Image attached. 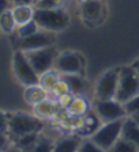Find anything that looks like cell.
Returning <instances> with one entry per match:
<instances>
[{
	"instance_id": "1",
	"label": "cell",
	"mask_w": 139,
	"mask_h": 152,
	"mask_svg": "<svg viewBox=\"0 0 139 152\" xmlns=\"http://www.w3.org/2000/svg\"><path fill=\"white\" fill-rule=\"evenodd\" d=\"M44 121L35 117L34 114L15 113L8 115V132L15 139H19L26 134L42 132Z\"/></svg>"
},
{
	"instance_id": "2",
	"label": "cell",
	"mask_w": 139,
	"mask_h": 152,
	"mask_svg": "<svg viewBox=\"0 0 139 152\" xmlns=\"http://www.w3.org/2000/svg\"><path fill=\"white\" fill-rule=\"evenodd\" d=\"M34 20L38 23L40 28H42V30L57 33L68 27L70 15L67 14V11L64 8H56V10L35 8Z\"/></svg>"
},
{
	"instance_id": "3",
	"label": "cell",
	"mask_w": 139,
	"mask_h": 152,
	"mask_svg": "<svg viewBox=\"0 0 139 152\" xmlns=\"http://www.w3.org/2000/svg\"><path fill=\"white\" fill-rule=\"evenodd\" d=\"M139 94V76L130 66H121L119 72L116 101L126 103Z\"/></svg>"
},
{
	"instance_id": "4",
	"label": "cell",
	"mask_w": 139,
	"mask_h": 152,
	"mask_svg": "<svg viewBox=\"0 0 139 152\" xmlns=\"http://www.w3.org/2000/svg\"><path fill=\"white\" fill-rule=\"evenodd\" d=\"M123 120H116L112 122H105L101 125V128L89 139L94 141L97 145L104 148L105 151H111L115 142L121 137V129H123Z\"/></svg>"
},
{
	"instance_id": "5",
	"label": "cell",
	"mask_w": 139,
	"mask_h": 152,
	"mask_svg": "<svg viewBox=\"0 0 139 152\" xmlns=\"http://www.w3.org/2000/svg\"><path fill=\"white\" fill-rule=\"evenodd\" d=\"M13 69L16 76V79L22 83L23 86L38 84V82H40V75L35 72V69L33 68L32 64H30L26 53L22 50H19V49L14 53Z\"/></svg>"
},
{
	"instance_id": "6",
	"label": "cell",
	"mask_w": 139,
	"mask_h": 152,
	"mask_svg": "<svg viewBox=\"0 0 139 152\" xmlns=\"http://www.w3.org/2000/svg\"><path fill=\"white\" fill-rule=\"evenodd\" d=\"M25 53L38 75L52 69L53 65L56 64L57 56H59V52H57V49L55 46L42 48V49L25 52Z\"/></svg>"
},
{
	"instance_id": "7",
	"label": "cell",
	"mask_w": 139,
	"mask_h": 152,
	"mask_svg": "<svg viewBox=\"0 0 139 152\" xmlns=\"http://www.w3.org/2000/svg\"><path fill=\"white\" fill-rule=\"evenodd\" d=\"M93 110L95 111L98 117L101 118L102 122H112L116 120H123L126 118L127 114L124 104L116 99H97L93 106Z\"/></svg>"
},
{
	"instance_id": "8",
	"label": "cell",
	"mask_w": 139,
	"mask_h": 152,
	"mask_svg": "<svg viewBox=\"0 0 139 152\" xmlns=\"http://www.w3.org/2000/svg\"><path fill=\"white\" fill-rule=\"evenodd\" d=\"M119 72L120 68L111 69L104 72L100 79L97 80L94 87L95 99H115L117 92V84H119Z\"/></svg>"
},
{
	"instance_id": "9",
	"label": "cell",
	"mask_w": 139,
	"mask_h": 152,
	"mask_svg": "<svg viewBox=\"0 0 139 152\" xmlns=\"http://www.w3.org/2000/svg\"><path fill=\"white\" fill-rule=\"evenodd\" d=\"M55 65L61 75H83L85 60L78 52L66 50L59 53Z\"/></svg>"
},
{
	"instance_id": "10",
	"label": "cell",
	"mask_w": 139,
	"mask_h": 152,
	"mask_svg": "<svg viewBox=\"0 0 139 152\" xmlns=\"http://www.w3.org/2000/svg\"><path fill=\"white\" fill-rule=\"evenodd\" d=\"M56 42V37L52 31H47V30H38L37 33L29 35L25 38H19L18 41V49L22 52H30V50H37V49H42V48L53 46Z\"/></svg>"
},
{
	"instance_id": "11",
	"label": "cell",
	"mask_w": 139,
	"mask_h": 152,
	"mask_svg": "<svg viewBox=\"0 0 139 152\" xmlns=\"http://www.w3.org/2000/svg\"><path fill=\"white\" fill-rule=\"evenodd\" d=\"M79 11L86 23L100 25L105 18V7L101 0H83Z\"/></svg>"
},
{
	"instance_id": "12",
	"label": "cell",
	"mask_w": 139,
	"mask_h": 152,
	"mask_svg": "<svg viewBox=\"0 0 139 152\" xmlns=\"http://www.w3.org/2000/svg\"><path fill=\"white\" fill-rule=\"evenodd\" d=\"M60 106L57 103L56 99L53 98H47L42 102L37 103L33 106V113L35 117H38L42 121H53L56 118L57 113L60 111Z\"/></svg>"
},
{
	"instance_id": "13",
	"label": "cell",
	"mask_w": 139,
	"mask_h": 152,
	"mask_svg": "<svg viewBox=\"0 0 139 152\" xmlns=\"http://www.w3.org/2000/svg\"><path fill=\"white\" fill-rule=\"evenodd\" d=\"M102 124L104 122H102L101 118L95 114V111L90 110L87 114L83 115L82 124H81L79 129L76 130V134L81 136L82 139H89V137H92L93 134L101 128Z\"/></svg>"
},
{
	"instance_id": "14",
	"label": "cell",
	"mask_w": 139,
	"mask_h": 152,
	"mask_svg": "<svg viewBox=\"0 0 139 152\" xmlns=\"http://www.w3.org/2000/svg\"><path fill=\"white\" fill-rule=\"evenodd\" d=\"M82 137L78 134H68V136H61L55 141L53 152H78L79 147L82 144Z\"/></svg>"
},
{
	"instance_id": "15",
	"label": "cell",
	"mask_w": 139,
	"mask_h": 152,
	"mask_svg": "<svg viewBox=\"0 0 139 152\" xmlns=\"http://www.w3.org/2000/svg\"><path fill=\"white\" fill-rule=\"evenodd\" d=\"M23 98H25L26 103H29L30 106H35L44 99L49 98V92L45 88H42L40 84L26 86L25 92H23Z\"/></svg>"
},
{
	"instance_id": "16",
	"label": "cell",
	"mask_w": 139,
	"mask_h": 152,
	"mask_svg": "<svg viewBox=\"0 0 139 152\" xmlns=\"http://www.w3.org/2000/svg\"><path fill=\"white\" fill-rule=\"evenodd\" d=\"M121 137L132 141L139 147V125L135 122L131 115H127L123 121V129H121Z\"/></svg>"
},
{
	"instance_id": "17",
	"label": "cell",
	"mask_w": 139,
	"mask_h": 152,
	"mask_svg": "<svg viewBox=\"0 0 139 152\" xmlns=\"http://www.w3.org/2000/svg\"><path fill=\"white\" fill-rule=\"evenodd\" d=\"M90 110H92V104H90L89 99L86 98L85 95H75L72 102L70 103L68 109H67V111H70L71 114L81 115V117L87 114Z\"/></svg>"
},
{
	"instance_id": "18",
	"label": "cell",
	"mask_w": 139,
	"mask_h": 152,
	"mask_svg": "<svg viewBox=\"0 0 139 152\" xmlns=\"http://www.w3.org/2000/svg\"><path fill=\"white\" fill-rule=\"evenodd\" d=\"M66 83L68 84L70 91L75 95H85L87 91V83L83 75H61Z\"/></svg>"
},
{
	"instance_id": "19",
	"label": "cell",
	"mask_w": 139,
	"mask_h": 152,
	"mask_svg": "<svg viewBox=\"0 0 139 152\" xmlns=\"http://www.w3.org/2000/svg\"><path fill=\"white\" fill-rule=\"evenodd\" d=\"M35 8L32 6H15L13 8V15L16 22V26H22L34 19Z\"/></svg>"
},
{
	"instance_id": "20",
	"label": "cell",
	"mask_w": 139,
	"mask_h": 152,
	"mask_svg": "<svg viewBox=\"0 0 139 152\" xmlns=\"http://www.w3.org/2000/svg\"><path fill=\"white\" fill-rule=\"evenodd\" d=\"M60 79H61V73L59 72L56 68H52V69H49L40 75V82H38V84L49 92Z\"/></svg>"
},
{
	"instance_id": "21",
	"label": "cell",
	"mask_w": 139,
	"mask_h": 152,
	"mask_svg": "<svg viewBox=\"0 0 139 152\" xmlns=\"http://www.w3.org/2000/svg\"><path fill=\"white\" fill-rule=\"evenodd\" d=\"M55 141L56 140L52 139V137L45 136V134H40L37 141L32 147H29L26 149V152H53Z\"/></svg>"
},
{
	"instance_id": "22",
	"label": "cell",
	"mask_w": 139,
	"mask_h": 152,
	"mask_svg": "<svg viewBox=\"0 0 139 152\" xmlns=\"http://www.w3.org/2000/svg\"><path fill=\"white\" fill-rule=\"evenodd\" d=\"M16 27V22L14 19L13 15V10H4L3 12L0 14V31L6 33V34H10L13 33Z\"/></svg>"
},
{
	"instance_id": "23",
	"label": "cell",
	"mask_w": 139,
	"mask_h": 152,
	"mask_svg": "<svg viewBox=\"0 0 139 152\" xmlns=\"http://www.w3.org/2000/svg\"><path fill=\"white\" fill-rule=\"evenodd\" d=\"M109 152H139V147L136 144H134L132 141L120 137L115 142V145L112 147V149Z\"/></svg>"
},
{
	"instance_id": "24",
	"label": "cell",
	"mask_w": 139,
	"mask_h": 152,
	"mask_svg": "<svg viewBox=\"0 0 139 152\" xmlns=\"http://www.w3.org/2000/svg\"><path fill=\"white\" fill-rule=\"evenodd\" d=\"M38 30H41V28H40L38 23L35 22L34 19H33V20L25 23V25L18 26V37L19 38L29 37V35H32V34H34V33H37Z\"/></svg>"
},
{
	"instance_id": "25",
	"label": "cell",
	"mask_w": 139,
	"mask_h": 152,
	"mask_svg": "<svg viewBox=\"0 0 139 152\" xmlns=\"http://www.w3.org/2000/svg\"><path fill=\"white\" fill-rule=\"evenodd\" d=\"M67 92H71L70 91V88H68V84L66 83V80L63 79V76H61V79L59 80V82L55 84V87L49 91V96H53V99H56V98H59V96H61V95H64V94H67Z\"/></svg>"
},
{
	"instance_id": "26",
	"label": "cell",
	"mask_w": 139,
	"mask_h": 152,
	"mask_svg": "<svg viewBox=\"0 0 139 152\" xmlns=\"http://www.w3.org/2000/svg\"><path fill=\"white\" fill-rule=\"evenodd\" d=\"M64 0H38L37 3H34L35 8L41 10H56V8H63Z\"/></svg>"
},
{
	"instance_id": "27",
	"label": "cell",
	"mask_w": 139,
	"mask_h": 152,
	"mask_svg": "<svg viewBox=\"0 0 139 152\" xmlns=\"http://www.w3.org/2000/svg\"><path fill=\"white\" fill-rule=\"evenodd\" d=\"M78 152H108V151H105L104 148L97 145V144H95L94 141H92L90 139H83Z\"/></svg>"
},
{
	"instance_id": "28",
	"label": "cell",
	"mask_w": 139,
	"mask_h": 152,
	"mask_svg": "<svg viewBox=\"0 0 139 152\" xmlns=\"http://www.w3.org/2000/svg\"><path fill=\"white\" fill-rule=\"evenodd\" d=\"M124 104V109H126L127 114L128 115H135L139 114V94L136 96H134L132 99H130L128 102H126Z\"/></svg>"
},
{
	"instance_id": "29",
	"label": "cell",
	"mask_w": 139,
	"mask_h": 152,
	"mask_svg": "<svg viewBox=\"0 0 139 152\" xmlns=\"http://www.w3.org/2000/svg\"><path fill=\"white\" fill-rule=\"evenodd\" d=\"M74 96H75V94H72V92H67V94L61 95V96H59V98H56L57 103H59V106H60L61 109H64V110H67L70 106V103L72 102Z\"/></svg>"
},
{
	"instance_id": "30",
	"label": "cell",
	"mask_w": 139,
	"mask_h": 152,
	"mask_svg": "<svg viewBox=\"0 0 139 152\" xmlns=\"http://www.w3.org/2000/svg\"><path fill=\"white\" fill-rule=\"evenodd\" d=\"M8 130V115L4 113H0V132Z\"/></svg>"
},
{
	"instance_id": "31",
	"label": "cell",
	"mask_w": 139,
	"mask_h": 152,
	"mask_svg": "<svg viewBox=\"0 0 139 152\" xmlns=\"http://www.w3.org/2000/svg\"><path fill=\"white\" fill-rule=\"evenodd\" d=\"M8 137H7V133L6 132H0V152H3L4 149L8 147Z\"/></svg>"
},
{
	"instance_id": "32",
	"label": "cell",
	"mask_w": 139,
	"mask_h": 152,
	"mask_svg": "<svg viewBox=\"0 0 139 152\" xmlns=\"http://www.w3.org/2000/svg\"><path fill=\"white\" fill-rule=\"evenodd\" d=\"M15 6H32L34 4V0H13Z\"/></svg>"
},
{
	"instance_id": "33",
	"label": "cell",
	"mask_w": 139,
	"mask_h": 152,
	"mask_svg": "<svg viewBox=\"0 0 139 152\" xmlns=\"http://www.w3.org/2000/svg\"><path fill=\"white\" fill-rule=\"evenodd\" d=\"M131 68H132V69L136 72V75L139 76V58H136V60L131 64Z\"/></svg>"
},
{
	"instance_id": "34",
	"label": "cell",
	"mask_w": 139,
	"mask_h": 152,
	"mask_svg": "<svg viewBox=\"0 0 139 152\" xmlns=\"http://www.w3.org/2000/svg\"><path fill=\"white\" fill-rule=\"evenodd\" d=\"M7 10V0H0V14Z\"/></svg>"
},
{
	"instance_id": "35",
	"label": "cell",
	"mask_w": 139,
	"mask_h": 152,
	"mask_svg": "<svg viewBox=\"0 0 139 152\" xmlns=\"http://www.w3.org/2000/svg\"><path fill=\"white\" fill-rule=\"evenodd\" d=\"M131 117H132L134 120H135V122L139 125V114H135V115H131Z\"/></svg>"
},
{
	"instance_id": "36",
	"label": "cell",
	"mask_w": 139,
	"mask_h": 152,
	"mask_svg": "<svg viewBox=\"0 0 139 152\" xmlns=\"http://www.w3.org/2000/svg\"><path fill=\"white\" fill-rule=\"evenodd\" d=\"M37 1H38V0H34V3H37Z\"/></svg>"
},
{
	"instance_id": "37",
	"label": "cell",
	"mask_w": 139,
	"mask_h": 152,
	"mask_svg": "<svg viewBox=\"0 0 139 152\" xmlns=\"http://www.w3.org/2000/svg\"><path fill=\"white\" fill-rule=\"evenodd\" d=\"M81 1H83V0H81Z\"/></svg>"
}]
</instances>
